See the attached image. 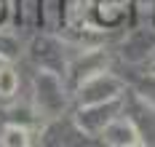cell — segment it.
<instances>
[{"mask_svg": "<svg viewBox=\"0 0 155 147\" xmlns=\"http://www.w3.org/2000/svg\"><path fill=\"white\" fill-rule=\"evenodd\" d=\"M102 136H104L107 145H142L137 129H134L128 120H115V123H110L107 129L102 131Z\"/></svg>", "mask_w": 155, "mask_h": 147, "instance_id": "obj_1", "label": "cell"}, {"mask_svg": "<svg viewBox=\"0 0 155 147\" xmlns=\"http://www.w3.org/2000/svg\"><path fill=\"white\" fill-rule=\"evenodd\" d=\"M27 142H30L27 139V129H21V126H8L3 131V136H0L3 147H24Z\"/></svg>", "mask_w": 155, "mask_h": 147, "instance_id": "obj_2", "label": "cell"}, {"mask_svg": "<svg viewBox=\"0 0 155 147\" xmlns=\"http://www.w3.org/2000/svg\"><path fill=\"white\" fill-rule=\"evenodd\" d=\"M16 88H19V75H16L14 70H8V67H3L0 70V96H14Z\"/></svg>", "mask_w": 155, "mask_h": 147, "instance_id": "obj_3", "label": "cell"}]
</instances>
